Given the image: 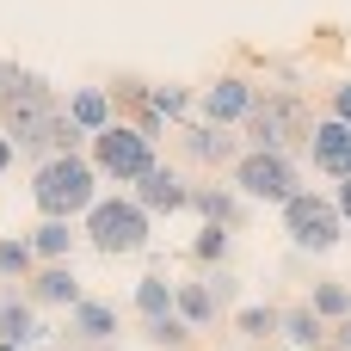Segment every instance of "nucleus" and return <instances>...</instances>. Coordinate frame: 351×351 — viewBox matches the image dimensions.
Instances as JSON below:
<instances>
[{"instance_id": "13", "label": "nucleus", "mask_w": 351, "mask_h": 351, "mask_svg": "<svg viewBox=\"0 0 351 351\" xmlns=\"http://www.w3.org/2000/svg\"><path fill=\"white\" fill-rule=\"evenodd\" d=\"M191 210H197V222H210V228H228V234L247 228V197H241L234 185H191Z\"/></svg>"}, {"instance_id": "31", "label": "nucleus", "mask_w": 351, "mask_h": 351, "mask_svg": "<svg viewBox=\"0 0 351 351\" xmlns=\"http://www.w3.org/2000/svg\"><path fill=\"white\" fill-rule=\"evenodd\" d=\"M327 346H333V351H351V315H346V321H333V339H327Z\"/></svg>"}, {"instance_id": "11", "label": "nucleus", "mask_w": 351, "mask_h": 351, "mask_svg": "<svg viewBox=\"0 0 351 351\" xmlns=\"http://www.w3.org/2000/svg\"><path fill=\"white\" fill-rule=\"evenodd\" d=\"M179 148H185V160H197V167H234V160H241V130L185 123V130H179Z\"/></svg>"}, {"instance_id": "4", "label": "nucleus", "mask_w": 351, "mask_h": 351, "mask_svg": "<svg viewBox=\"0 0 351 351\" xmlns=\"http://www.w3.org/2000/svg\"><path fill=\"white\" fill-rule=\"evenodd\" d=\"M302 142H308V105H302V93H271V86H259V99H253V111H247V123H241V148L290 154V148H302Z\"/></svg>"}, {"instance_id": "12", "label": "nucleus", "mask_w": 351, "mask_h": 351, "mask_svg": "<svg viewBox=\"0 0 351 351\" xmlns=\"http://www.w3.org/2000/svg\"><path fill=\"white\" fill-rule=\"evenodd\" d=\"M68 346H117V308L111 302H93V296H80L74 308H68Z\"/></svg>"}, {"instance_id": "30", "label": "nucleus", "mask_w": 351, "mask_h": 351, "mask_svg": "<svg viewBox=\"0 0 351 351\" xmlns=\"http://www.w3.org/2000/svg\"><path fill=\"white\" fill-rule=\"evenodd\" d=\"M333 210H339V222L351 228V179H339V191H333Z\"/></svg>"}, {"instance_id": "32", "label": "nucleus", "mask_w": 351, "mask_h": 351, "mask_svg": "<svg viewBox=\"0 0 351 351\" xmlns=\"http://www.w3.org/2000/svg\"><path fill=\"white\" fill-rule=\"evenodd\" d=\"M6 167H12V142H6V130H0V179H6Z\"/></svg>"}, {"instance_id": "6", "label": "nucleus", "mask_w": 351, "mask_h": 351, "mask_svg": "<svg viewBox=\"0 0 351 351\" xmlns=\"http://www.w3.org/2000/svg\"><path fill=\"white\" fill-rule=\"evenodd\" d=\"M86 160H93V173H99V185L111 179V185H136L160 154H154V142L136 130V123H111V130H99L93 142H86Z\"/></svg>"}, {"instance_id": "1", "label": "nucleus", "mask_w": 351, "mask_h": 351, "mask_svg": "<svg viewBox=\"0 0 351 351\" xmlns=\"http://www.w3.org/2000/svg\"><path fill=\"white\" fill-rule=\"evenodd\" d=\"M62 111L56 86L37 74V68H19V62H0V130L12 142V154L25 160H49V117Z\"/></svg>"}, {"instance_id": "27", "label": "nucleus", "mask_w": 351, "mask_h": 351, "mask_svg": "<svg viewBox=\"0 0 351 351\" xmlns=\"http://www.w3.org/2000/svg\"><path fill=\"white\" fill-rule=\"evenodd\" d=\"M86 142H93V136H86L80 123H68V111L49 117V154H86Z\"/></svg>"}, {"instance_id": "19", "label": "nucleus", "mask_w": 351, "mask_h": 351, "mask_svg": "<svg viewBox=\"0 0 351 351\" xmlns=\"http://www.w3.org/2000/svg\"><path fill=\"white\" fill-rule=\"evenodd\" d=\"M278 339H290L296 351H321L327 339H333V327L308 308V302H296V308H284V327H278Z\"/></svg>"}, {"instance_id": "20", "label": "nucleus", "mask_w": 351, "mask_h": 351, "mask_svg": "<svg viewBox=\"0 0 351 351\" xmlns=\"http://www.w3.org/2000/svg\"><path fill=\"white\" fill-rule=\"evenodd\" d=\"M278 327H284V308H271V302H253L234 315V333L247 346H278Z\"/></svg>"}, {"instance_id": "5", "label": "nucleus", "mask_w": 351, "mask_h": 351, "mask_svg": "<svg viewBox=\"0 0 351 351\" xmlns=\"http://www.w3.org/2000/svg\"><path fill=\"white\" fill-rule=\"evenodd\" d=\"M228 185L247 204H290L302 191V160L296 154H265V148H241V160L228 167Z\"/></svg>"}, {"instance_id": "3", "label": "nucleus", "mask_w": 351, "mask_h": 351, "mask_svg": "<svg viewBox=\"0 0 351 351\" xmlns=\"http://www.w3.org/2000/svg\"><path fill=\"white\" fill-rule=\"evenodd\" d=\"M148 210L130 197V191H99V204L80 216V241H93L105 259H130V253H148Z\"/></svg>"}, {"instance_id": "25", "label": "nucleus", "mask_w": 351, "mask_h": 351, "mask_svg": "<svg viewBox=\"0 0 351 351\" xmlns=\"http://www.w3.org/2000/svg\"><path fill=\"white\" fill-rule=\"evenodd\" d=\"M142 339H148V346H160V351H191L197 333H191L179 315H160V321H142Z\"/></svg>"}, {"instance_id": "33", "label": "nucleus", "mask_w": 351, "mask_h": 351, "mask_svg": "<svg viewBox=\"0 0 351 351\" xmlns=\"http://www.w3.org/2000/svg\"><path fill=\"white\" fill-rule=\"evenodd\" d=\"M86 351H117V346H86Z\"/></svg>"}, {"instance_id": "26", "label": "nucleus", "mask_w": 351, "mask_h": 351, "mask_svg": "<svg viewBox=\"0 0 351 351\" xmlns=\"http://www.w3.org/2000/svg\"><path fill=\"white\" fill-rule=\"evenodd\" d=\"M228 247H234V234L204 222V228H197V241H191V259H197L204 271H216V265H228Z\"/></svg>"}, {"instance_id": "18", "label": "nucleus", "mask_w": 351, "mask_h": 351, "mask_svg": "<svg viewBox=\"0 0 351 351\" xmlns=\"http://www.w3.org/2000/svg\"><path fill=\"white\" fill-rule=\"evenodd\" d=\"M173 315L191 327V333H204V327H216V296H210V284L204 278H191V284H173Z\"/></svg>"}, {"instance_id": "21", "label": "nucleus", "mask_w": 351, "mask_h": 351, "mask_svg": "<svg viewBox=\"0 0 351 351\" xmlns=\"http://www.w3.org/2000/svg\"><path fill=\"white\" fill-rule=\"evenodd\" d=\"M148 105H154V117H160V123H185V117L197 111V93H191V86H179V80H167V86H148Z\"/></svg>"}, {"instance_id": "22", "label": "nucleus", "mask_w": 351, "mask_h": 351, "mask_svg": "<svg viewBox=\"0 0 351 351\" xmlns=\"http://www.w3.org/2000/svg\"><path fill=\"white\" fill-rule=\"evenodd\" d=\"M136 315H142V321L173 315V278H167V271H148V278L136 284Z\"/></svg>"}, {"instance_id": "24", "label": "nucleus", "mask_w": 351, "mask_h": 351, "mask_svg": "<svg viewBox=\"0 0 351 351\" xmlns=\"http://www.w3.org/2000/svg\"><path fill=\"white\" fill-rule=\"evenodd\" d=\"M308 308L333 327V321H346L351 315V284H339V278H321L315 290H308Z\"/></svg>"}, {"instance_id": "9", "label": "nucleus", "mask_w": 351, "mask_h": 351, "mask_svg": "<svg viewBox=\"0 0 351 351\" xmlns=\"http://www.w3.org/2000/svg\"><path fill=\"white\" fill-rule=\"evenodd\" d=\"M302 154H308L315 173H327V179H351V123H339V117H315Z\"/></svg>"}, {"instance_id": "10", "label": "nucleus", "mask_w": 351, "mask_h": 351, "mask_svg": "<svg viewBox=\"0 0 351 351\" xmlns=\"http://www.w3.org/2000/svg\"><path fill=\"white\" fill-rule=\"evenodd\" d=\"M130 197H136L148 216H179V210H191V185H185L167 160H154V167L130 185Z\"/></svg>"}, {"instance_id": "14", "label": "nucleus", "mask_w": 351, "mask_h": 351, "mask_svg": "<svg viewBox=\"0 0 351 351\" xmlns=\"http://www.w3.org/2000/svg\"><path fill=\"white\" fill-rule=\"evenodd\" d=\"M25 302H31V308H74V302H80L74 265H68V259H62V265H37V271L25 278Z\"/></svg>"}, {"instance_id": "23", "label": "nucleus", "mask_w": 351, "mask_h": 351, "mask_svg": "<svg viewBox=\"0 0 351 351\" xmlns=\"http://www.w3.org/2000/svg\"><path fill=\"white\" fill-rule=\"evenodd\" d=\"M37 271V253L25 234H0V284H25Z\"/></svg>"}, {"instance_id": "8", "label": "nucleus", "mask_w": 351, "mask_h": 351, "mask_svg": "<svg viewBox=\"0 0 351 351\" xmlns=\"http://www.w3.org/2000/svg\"><path fill=\"white\" fill-rule=\"evenodd\" d=\"M253 99H259V86H253L247 74H222L216 86H204V93H197V123L241 130V123H247V111H253Z\"/></svg>"}, {"instance_id": "17", "label": "nucleus", "mask_w": 351, "mask_h": 351, "mask_svg": "<svg viewBox=\"0 0 351 351\" xmlns=\"http://www.w3.org/2000/svg\"><path fill=\"white\" fill-rule=\"evenodd\" d=\"M25 241H31V253H37V265H62V259L74 253V241H80V228H74V222H62V216H43V222H37V228H31Z\"/></svg>"}, {"instance_id": "2", "label": "nucleus", "mask_w": 351, "mask_h": 351, "mask_svg": "<svg viewBox=\"0 0 351 351\" xmlns=\"http://www.w3.org/2000/svg\"><path fill=\"white\" fill-rule=\"evenodd\" d=\"M31 204H37V216H62V222L86 216L99 204L93 160L86 154H49V160H37L31 167Z\"/></svg>"}, {"instance_id": "29", "label": "nucleus", "mask_w": 351, "mask_h": 351, "mask_svg": "<svg viewBox=\"0 0 351 351\" xmlns=\"http://www.w3.org/2000/svg\"><path fill=\"white\" fill-rule=\"evenodd\" d=\"M327 117L351 123V80H339V86H333V111H327Z\"/></svg>"}, {"instance_id": "28", "label": "nucleus", "mask_w": 351, "mask_h": 351, "mask_svg": "<svg viewBox=\"0 0 351 351\" xmlns=\"http://www.w3.org/2000/svg\"><path fill=\"white\" fill-rule=\"evenodd\" d=\"M204 284H210V296H216V308H228V302L241 296V278H234L228 265H216V271H204Z\"/></svg>"}, {"instance_id": "15", "label": "nucleus", "mask_w": 351, "mask_h": 351, "mask_svg": "<svg viewBox=\"0 0 351 351\" xmlns=\"http://www.w3.org/2000/svg\"><path fill=\"white\" fill-rule=\"evenodd\" d=\"M49 327L37 321V308L19 290H0V346H43Z\"/></svg>"}, {"instance_id": "16", "label": "nucleus", "mask_w": 351, "mask_h": 351, "mask_svg": "<svg viewBox=\"0 0 351 351\" xmlns=\"http://www.w3.org/2000/svg\"><path fill=\"white\" fill-rule=\"evenodd\" d=\"M62 111H68V123H80L86 136H99V130H111V123H117V111H111V93H105V86H74Z\"/></svg>"}, {"instance_id": "7", "label": "nucleus", "mask_w": 351, "mask_h": 351, "mask_svg": "<svg viewBox=\"0 0 351 351\" xmlns=\"http://www.w3.org/2000/svg\"><path fill=\"white\" fill-rule=\"evenodd\" d=\"M284 234H290L296 253H333V247L346 241V222H339V210H333L327 191H308V185H302V191L284 204Z\"/></svg>"}]
</instances>
